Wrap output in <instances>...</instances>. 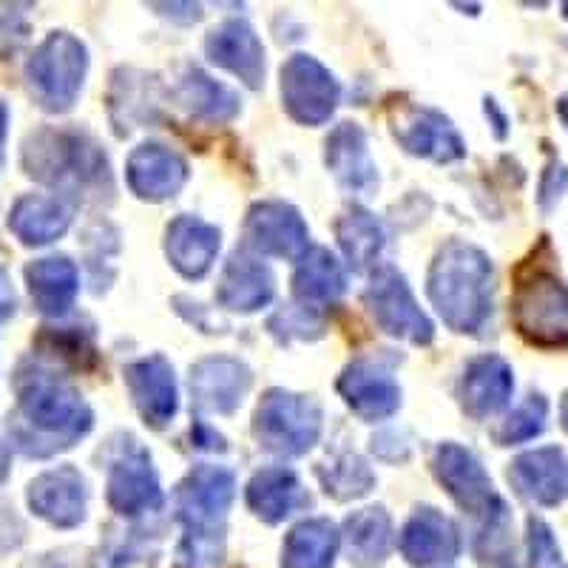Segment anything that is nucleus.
<instances>
[{"label":"nucleus","instance_id":"7ed1b4c3","mask_svg":"<svg viewBox=\"0 0 568 568\" xmlns=\"http://www.w3.org/2000/svg\"><path fill=\"white\" fill-rule=\"evenodd\" d=\"M236 495V478L222 466H200L182 480L176 511L187 537L182 546V568L213 566L222 555V520Z\"/></svg>","mask_w":568,"mask_h":568},{"label":"nucleus","instance_id":"2f4dec72","mask_svg":"<svg viewBox=\"0 0 568 568\" xmlns=\"http://www.w3.org/2000/svg\"><path fill=\"white\" fill-rule=\"evenodd\" d=\"M338 245H342L344 256H347L353 271H364L378 258L384 247V231L375 222L373 213L353 207L338 220Z\"/></svg>","mask_w":568,"mask_h":568},{"label":"nucleus","instance_id":"c9c22d12","mask_svg":"<svg viewBox=\"0 0 568 568\" xmlns=\"http://www.w3.org/2000/svg\"><path fill=\"white\" fill-rule=\"evenodd\" d=\"M546 418H549V400L540 393L529 395V398L509 415L497 429V440L504 446L524 444V440L537 438L546 429Z\"/></svg>","mask_w":568,"mask_h":568},{"label":"nucleus","instance_id":"a18cd8bd","mask_svg":"<svg viewBox=\"0 0 568 568\" xmlns=\"http://www.w3.org/2000/svg\"><path fill=\"white\" fill-rule=\"evenodd\" d=\"M7 475H9V449L7 444L0 440V484L7 480Z\"/></svg>","mask_w":568,"mask_h":568},{"label":"nucleus","instance_id":"c03bdc74","mask_svg":"<svg viewBox=\"0 0 568 568\" xmlns=\"http://www.w3.org/2000/svg\"><path fill=\"white\" fill-rule=\"evenodd\" d=\"M7 134H9V109L7 103L0 100V169L7 162Z\"/></svg>","mask_w":568,"mask_h":568},{"label":"nucleus","instance_id":"bb28decb","mask_svg":"<svg viewBox=\"0 0 568 568\" xmlns=\"http://www.w3.org/2000/svg\"><path fill=\"white\" fill-rule=\"evenodd\" d=\"M71 225V207L58 196L29 194L14 202L9 213V231L23 245H49L60 240Z\"/></svg>","mask_w":568,"mask_h":568},{"label":"nucleus","instance_id":"a211bd4d","mask_svg":"<svg viewBox=\"0 0 568 568\" xmlns=\"http://www.w3.org/2000/svg\"><path fill=\"white\" fill-rule=\"evenodd\" d=\"M205 52L211 63L236 74L251 89H258L265 80V49L245 20H225L213 29L205 40Z\"/></svg>","mask_w":568,"mask_h":568},{"label":"nucleus","instance_id":"5701e85b","mask_svg":"<svg viewBox=\"0 0 568 568\" xmlns=\"http://www.w3.org/2000/svg\"><path fill=\"white\" fill-rule=\"evenodd\" d=\"M165 253L185 278H202L220 253V231L196 216H176L165 233Z\"/></svg>","mask_w":568,"mask_h":568},{"label":"nucleus","instance_id":"39448f33","mask_svg":"<svg viewBox=\"0 0 568 568\" xmlns=\"http://www.w3.org/2000/svg\"><path fill=\"white\" fill-rule=\"evenodd\" d=\"M89 52L74 34L52 32L32 52L27 63L29 94L40 109L60 114L69 111L83 89Z\"/></svg>","mask_w":568,"mask_h":568},{"label":"nucleus","instance_id":"7c9ffc66","mask_svg":"<svg viewBox=\"0 0 568 568\" xmlns=\"http://www.w3.org/2000/svg\"><path fill=\"white\" fill-rule=\"evenodd\" d=\"M293 291L298 302L307 304H329L344 293V271L336 256L324 247L304 253L302 265L293 276Z\"/></svg>","mask_w":568,"mask_h":568},{"label":"nucleus","instance_id":"ddd939ff","mask_svg":"<svg viewBox=\"0 0 568 568\" xmlns=\"http://www.w3.org/2000/svg\"><path fill=\"white\" fill-rule=\"evenodd\" d=\"M27 497L29 509L58 529H74L85 520L89 489L74 466H58L52 471H43L40 478L29 484Z\"/></svg>","mask_w":568,"mask_h":568},{"label":"nucleus","instance_id":"4be33fe9","mask_svg":"<svg viewBox=\"0 0 568 568\" xmlns=\"http://www.w3.org/2000/svg\"><path fill=\"white\" fill-rule=\"evenodd\" d=\"M395 136L409 154L435 162H453L466 154V145L455 125L433 109H415L395 125Z\"/></svg>","mask_w":568,"mask_h":568},{"label":"nucleus","instance_id":"20e7f679","mask_svg":"<svg viewBox=\"0 0 568 568\" xmlns=\"http://www.w3.org/2000/svg\"><path fill=\"white\" fill-rule=\"evenodd\" d=\"M23 171L43 185L85 191L109 180L103 151L78 131L40 129L23 142Z\"/></svg>","mask_w":568,"mask_h":568},{"label":"nucleus","instance_id":"f3484780","mask_svg":"<svg viewBox=\"0 0 568 568\" xmlns=\"http://www.w3.org/2000/svg\"><path fill=\"white\" fill-rule=\"evenodd\" d=\"M125 180L140 200L162 202L171 200L185 185L187 165L176 151L165 149L160 142H145L129 156Z\"/></svg>","mask_w":568,"mask_h":568},{"label":"nucleus","instance_id":"f03ea898","mask_svg":"<svg viewBox=\"0 0 568 568\" xmlns=\"http://www.w3.org/2000/svg\"><path fill=\"white\" fill-rule=\"evenodd\" d=\"M491 262L480 247L455 240L435 256L426 293L455 333H478L491 316Z\"/></svg>","mask_w":568,"mask_h":568},{"label":"nucleus","instance_id":"4468645a","mask_svg":"<svg viewBox=\"0 0 568 568\" xmlns=\"http://www.w3.org/2000/svg\"><path fill=\"white\" fill-rule=\"evenodd\" d=\"M125 387H129L134 407L154 429H162L174 420L180 409L174 367L162 355H145L125 367Z\"/></svg>","mask_w":568,"mask_h":568},{"label":"nucleus","instance_id":"b1692460","mask_svg":"<svg viewBox=\"0 0 568 568\" xmlns=\"http://www.w3.org/2000/svg\"><path fill=\"white\" fill-rule=\"evenodd\" d=\"M307 504H311V495L304 491L302 480L296 478V471L284 466L262 469L247 484V506L265 524H282L284 517H291Z\"/></svg>","mask_w":568,"mask_h":568},{"label":"nucleus","instance_id":"e433bc0d","mask_svg":"<svg viewBox=\"0 0 568 568\" xmlns=\"http://www.w3.org/2000/svg\"><path fill=\"white\" fill-rule=\"evenodd\" d=\"M38 347L60 362H69L71 367H83L85 358H94L91 336L80 327H43Z\"/></svg>","mask_w":568,"mask_h":568},{"label":"nucleus","instance_id":"f257e3e1","mask_svg":"<svg viewBox=\"0 0 568 568\" xmlns=\"http://www.w3.org/2000/svg\"><path fill=\"white\" fill-rule=\"evenodd\" d=\"M18 409L7 415V433L18 453L52 458L78 444L94 424L78 389L40 364H20L14 373Z\"/></svg>","mask_w":568,"mask_h":568},{"label":"nucleus","instance_id":"2eb2a0df","mask_svg":"<svg viewBox=\"0 0 568 568\" xmlns=\"http://www.w3.org/2000/svg\"><path fill=\"white\" fill-rule=\"evenodd\" d=\"M253 384V375L240 358L211 355L191 369V395L202 413H233Z\"/></svg>","mask_w":568,"mask_h":568},{"label":"nucleus","instance_id":"aec40b11","mask_svg":"<svg viewBox=\"0 0 568 568\" xmlns=\"http://www.w3.org/2000/svg\"><path fill=\"white\" fill-rule=\"evenodd\" d=\"M338 393L358 418L382 420L400 407V389L387 369L369 362H355L338 378Z\"/></svg>","mask_w":568,"mask_h":568},{"label":"nucleus","instance_id":"09e8293b","mask_svg":"<svg viewBox=\"0 0 568 568\" xmlns=\"http://www.w3.org/2000/svg\"><path fill=\"white\" fill-rule=\"evenodd\" d=\"M562 9H566V18H568V3H566V7H562Z\"/></svg>","mask_w":568,"mask_h":568},{"label":"nucleus","instance_id":"393cba45","mask_svg":"<svg viewBox=\"0 0 568 568\" xmlns=\"http://www.w3.org/2000/svg\"><path fill=\"white\" fill-rule=\"evenodd\" d=\"M273 291H276L273 273L267 271L256 256L236 253V256L227 262L225 273H222V282L220 287H216V298H220V304L227 307V311L256 313L271 302Z\"/></svg>","mask_w":568,"mask_h":568},{"label":"nucleus","instance_id":"cd10ccee","mask_svg":"<svg viewBox=\"0 0 568 568\" xmlns=\"http://www.w3.org/2000/svg\"><path fill=\"white\" fill-rule=\"evenodd\" d=\"M327 169L349 191H373L378 174L369 160L367 136L355 123H342L327 140Z\"/></svg>","mask_w":568,"mask_h":568},{"label":"nucleus","instance_id":"37998d69","mask_svg":"<svg viewBox=\"0 0 568 568\" xmlns=\"http://www.w3.org/2000/svg\"><path fill=\"white\" fill-rule=\"evenodd\" d=\"M71 551H52V555H40L34 560H27L20 568H80L78 557H69Z\"/></svg>","mask_w":568,"mask_h":568},{"label":"nucleus","instance_id":"6e6552de","mask_svg":"<svg viewBox=\"0 0 568 568\" xmlns=\"http://www.w3.org/2000/svg\"><path fill=\"white\" fill-rule=\"evenodd\" d=\"M336 78L311 54H293L282 65V100L287 114L302 125L327 123L338 105Z\"/></svg>","mask_w":568,"mask_h":568},{"label":"nucleus","instance_id":"49530a36","mask_svg":"<svg viewBox=\"0 0 568 568\" xmlns=\"http://www.w3.org/2000/svg\"><path fill=\"white\" fill-rule=\"evenodd\" d=\"M557 114H560L562 125H566V129H568V94H562L560 103H557Z\"/></svg>","mask_w":568,"mask_h":568},{"label":"nucleus","instance_id":"dca6fc26","mask_svg":"<svg viewBox=\"0 0 568 568\" xmlns=\"http://www.w3.org/2000/svg\"><path fill=\"white\" fill-rule=\"evenodd\" d=\"M509 484L517 495L537 506H560L568 500V458L560 446H540L509 466Z\"/></svg>","mask_w":568,"mask_h":568},{"label":"nucleus","instance_id":"9b49d317","mask_svg":"<svg viewBox=\"0 0 568 568\" xmlns=\"http://www.w3.org/2000/svg\"><path fill=\"white\" fill-rule=\"evenodd\" d=\"M435 478L440 480L449 495L455 497V504L466 511H475V515H489L495 506H500L504 500L495 495V486H491L489 475L484 471L480 460L464 449L458 444H444L438 446V453L433 458Z\"/></svg>","mask_w":568,"mask_h":568},{"label":"nucleus","instance_id":"f704fd0d","mask_svg":"<svg viewBox=\"0 0 568 568\" xmlns=\"http://www.w3.org/2000/svg\"><path fill=\"white\" fill-rule=\"evenodd\" d=\"M318 475H322L324 491L336 500H353V497L367 495L375 484L369 466L355 455H342L329 466H324Z\"/></svg>","mask_w":568,"mask_h":568},{"label":"nucleus","instance_id":"de8ad7c7","mask_svg":"<svg viewBox=\"0 0 568 568\" xmlns=\"http://www.w3.org/2000/svg\"><path fill=\"white\" fill-rule=\"evenodd\" d=\"M560 420H562V426L568 429V389H566V395H562V400H560Z\"/></svg>","mask_w":568,"mask_h":568},{"label":"nucleus","instance_id":"4c0bfd02","mask_svg":"<svg viewBox=\"0 0 568 568\" xmlns=\"http://www.w3.org/2000/svg\"><path fill=\"white\" fill-rule=\"evenodd\" d=\"M529 566L531 568H566L555 535L542 520L529 517Z\"/></svg>","mask_w":568,"mask_h":568},{"label":"nucleus","instance_id":"423d86ee","mask_svg":"<svg viewBox=\"0 0 568 568\" xmlns=\"http://www.w3.org/2000/svg\"><path fill=\"white\" fill-rule=\"evenodd\" d=\"M253 435L267 453L296 458L307 453L322 435V407L307 395L271 389L258 400Z\"/></svg>","mask_w":568,"mask_h":568},{"label":"nucleus","instance_id":"a19ab883","mask_svg":"<svg viewBox=\"0 0 568 568\" xmlns=\"http://www.w3.org/2000/svg\"><path fill=\"white\" fill-rule=\"evenodd\" d=\"M566 185H568V174L562 169V162L551 160L546 165V174H542L540 182V207L542 211H551V207L560 202V196L566 194Z\"/></svg>","mask_w":568,"mask_h":568},{"label":"nucleus","instance_id":"79ce46f5","mask_svg":"<svg viewBox=\"0 0 568 568\" xmlns=\"http://www.w3.org/2000/svg\"><path fill=\"white\" fill-rule=\"evenodd\" d=\"M14 311H18V296H14L12 278L7 267H0V327L14 316Z\"/></svg>","mask_w":568,"mask_h":568},{"label":"nucleus","instance_id":"9d476101","mask_svg":"<svg viewBox=\"0 0 568 568\" xmlns=\"http://www.w3.org/2000/svg\"><path fill=\"white\" fill-rule=\"evenodd\" d=\"M109 504L116 515L136 517L162 506L160 478L145 449L129 440L109 469Z\"/></svg>","mask_w":568,"mask_h":568},{"label":"nucleus","instance_id":"a878e982","mask_svg":"<svg viewBox=\"0 0 568 568\" xmlns=\"http://www.w3.org/2000/svg\"><path fill=\"white\" fill-rule=\"evenodd\" d=\"M27 284L43 316H65L80 293V273L69 256H45L27 267Z\"/></svg>","mask_w":568,"mask_h":568},{"label":"nucleus","instance_id":"412c9836","mask_svg":"<svg viewBox=\"0 0 568 568\" xmlns=\"http://www.w3.org/2000/svg\"><path fill=\"white\" fill-rule=\"evenodd\" d=\"M515 389V375L500 355H480L469 362L460 378V404L471 418H489L497 409H504Z\"/></svg>","mask_w":568,"mask_h":568},{"label":"nucleus","instance_id":"58836bf2","mask_svg":"<svg viewBox=\"0 0 568 568\" xmlns=\"http://www.w3.org/2000/svg\"><path fill=\"white\" fill-rule=\"evenodd\" d=\"M271 329L282 338H316L322 336L324 324L318 322V316H313V311H307V307H291V311H282L273 318Z\"/></svg>","mask_w":568,"mask_h":568},{"label":"nucleus","instance_id":"6ab92c4d","mask_svg":"<svg viewBox=\"0 0 568 568\" xmlns=\"http://www.w3.org/2000/svg\"><path fill=\"white\" fill-rule=\"evenodd\" d=\"M460 551V535L449 517L440 515L438 509L415 511L400 531V555L407 557L409 566L429 568L440 562L455 560Z\"/></svg>","mask_w":568,"mask_h":568},{"label":"nucleus","instance_id":"c756f323","mask_svg":"<svg viewBox=\"0 0 568 568\" xmlns=\"http://www.w3.org/2000/svg\"><path fill=\"white\" fill-rule=\"evenodd\" d=\"M389 542H393V524L382 506L362 509L347 517L344 546H347L349 562H355L358 568L382 566L384 557L389 555Z\"/></svg>","mask_w":568,"mask_h":568},{"label":"nucleus","instance_id":"f8f14e48","mask_svg":"<svg viewBox=\"0 0 568 568\" xmlns=\"http://www.w3.org/2000/svg\"><path fill=\"white\" fill-rule=\"evenodd\" d=\"M247 245L253 251L276 258H304L311 231L302 213L284 202H258L251 207L245 222Z\"/></svg>","mask_w":568,"mask_h":568},{"label":"nucleus","instance_id":"473e14b6","mask_svg":"<svg viewBox=\"0 0 568 568\" xmlns=\"http://www.w3.org/2000/svg\"><path fill=\"white\" fill-rule=\"evenodd\" d=\"M180 100L187 111L202 120H231L240 111V100L231 89L211 80L202 71H187L180 85Z\"/></svg>","mask_w":568,"mask_h":568},{"label":"nucleus","instance_id":"ea45409f","mask_svg":"<svg viewBox=\"0 0 568 568\" xmlns=\"http://www.w3.org/2000/svg\"><path fill=\"white\" fill-rule=\"evenodd\" d=\"M23 537H27V526L14 511V506L0 497V551L18 549Z\"/></svg>","mask_w":568,"mask_h":568},{"label":"nucleus","instance_id":"1a4fd4ad","mask_svg":"<svg viewBox=\"0 0 568 568\" xmlns=\"http://www.w3.org/2000/svg\"><path fill=\"white\" fill-rule=\"evenodd\" d=\"M367 304L373 318L384 333L395 338H407L413 344H429L435 336L433 322L426 318L415 302L409 284L404 282L398 271L393 267H382L375 273L373 282L367 287Z\"/></svg>","mask_w":568,"mask_h":568},{"label":"nucleus","instance_id":"72a5a7b5","mask_svg":"<svg viewBox=\"0 0 568 568\" xmlns=\"http://www.w3.org/2000/svg\"><path fill=\"white\" fill-rule=\"evenodd\" d=\"M475 555L486 568H517L515 542H511V517L506 504L486 515V524L475 540Z\"/></svg>","mask_w":568,"mask_h":568},{"label":"nucleus","instance_id":"c85d7f7f","mask_svg":"<svg viewBox=\"0 0 568 568\" xmlns=\"http://www.w3.org/2000/svg\"><path fill=\"white\" fill-rule=\"evenodd\" d=\"M342 535L329 520L313 517L287 535L282 546V568H333Z\"/></svg>","mask_w":568,"mask_h":568},{"label":"nucleus","instance_id":"0eeeda50","mask_svg":"<svg viewBox=\"0 0 568 568\" xmlns=\"http://www.w3.org/2000/svg\"><path fill=\"white\" fill-rule=\"evenodd\" d=\"M511 313L526 342L568 347V284L551 271H535L517 282Z\"/></svg>","mask_w":568,"mask_h":568}]
</instances>
